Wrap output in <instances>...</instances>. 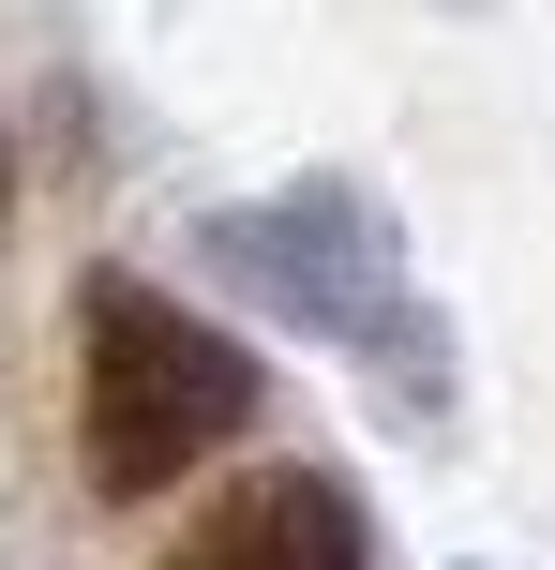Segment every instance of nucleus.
Returning <instances> with one entry per match:
<instances>
[{"mask_svg":"<svg viewBox=\"0 0 555 570\" xmlns=\"http://www.w3.org/2000/svg\"><path fill=\"white\" fill-rule=\"evenodd\" d=\"M0 196H16V166H0Z\"/></svg>","mask_w":555,"mask_h":570,"instance_id":"obj_4","label":"nucleus"},{"mask_svg":"<svg viewBox=\"0 0 555 570\" xmlns=\"http://www.w3.org/2000/svg\"><path fill=\"white\" fill-rule=\"evenodd\" d=\"M210 271H226L240 301L330 331V345H376V361L406 375L390 405H436V331H406V256H390V210L360 196V180H286V196H256V210H210Z\"/></svg>","mask_w":555,"mask_h":570,"instance_id":"obj_2","label":"nucleus"},{"mask_svg":"<svg viewBox=\"0 0 555 570\" xmlns=\"http://www.w3.org/2000/svg\"><path fill=\"white\" fill-rule=\"evenodd\" d=\"M256 421V361H240L210 315H180L166 285L106 271L76 301V451L106 495H166L180 465H210Z\"/></svg>","mask_w":555,"mask_h":570,"instance_id":"obj_1","label":"nucleus"},{"mask_svg":"<svg viewBox=\"0 0 555 570\" xmlns=\"http://www.w3.org/2000/svg\"><path fill=\"white\" fill-rule=\"evenodd\" d=\"M166 570H376V525L330 465H256L166 541Z\"/></svg>","mask_w":555,"mask_h":570,"instance_id":"obj_3","label":"nucleus"}]
</instances>
